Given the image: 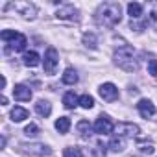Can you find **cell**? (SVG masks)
I'll return each mask as SVG.
<instances>
[{"instance_id":"cell-1","label":"cell","mask_w":157,"mask_h":157,"mask_svg":"<svg viewBox=\"0 0 157 157\" xmlns=\"http://www.w3.org/2000/svg\"><path fill=\"white\" fill-rule=\"evenodd\" d=\"M94 19H96V24L98 26H104V28H113L120 22L122 19V8L118 2H105L102 4L96 13H94Z\"/></svg>"},{"instance_id":"cell-2","label":"cell","mask_w":157,"mask_h":157,"mask_svg":"<svg viewBox=\"0 0 157 157\" xmlns=\"http://www.w3.org/2000/svg\"><path fill=\"white\" fill-rule=\"evenodd\" d=\"M115 65L120 67L122 70L126 72H135L139 68V63L135 59V54H133V48L131 46H120L115 50Z\"/></svg>"},{"instance_id":"cell-3","label":"cell","mask_w":157,"mask_h":157,"mask_svg":"<svg viewBox=\"0 0 157 157\" xmlns=\"http://www.w3.org/2000/svg\"><path fill=\"white\" fill-rule=\"evenodd\" d=\"M0 37H2V41L10 46V50H13V52H22L24 48H26V44H28V39L22 35V33H19V32H15V30H4L2 33H0Z\"/></svg>"},{"instance_id":"cell-4","label":"cell","mask_w":157,"mask_h":157,"mask_svg":"<svg viewBox=\"0 0 157 157\" xmlns=\"http://www.w3.org/2000/svg\"><path fill=\"white\" fill-rule=\"evenodd\" d=\"M44 72L46 74H54L56 72V68H57V65H59V54H57V50L54 48V46H50L48 50H46V54H44Z\"/></svg>"},{"instance_id":"cell-5","label":"cell","mask_w":157,"mask_h":157,"mask_svg":"<svg viewBox=\"0 0 157 157\" xmlns=\"http://www.w3.org/2000/svg\"><path fill=\"white\" fill-rule=\"evenodd\" d=\"M56 17H57L59 21L78 22V21H80V11H78V10L72 6V4H67V6H63V8H59V10H57Z\"/></svg>"},{"instance_id":"cell-6","label":"cell","mask_w":157,"mask_h":157,"mask_svg":"<svg viewBox=\"0 0 157 157\" xmlns=\"http://www.w3.org/2000/svg\"><path fill=\"white\" fill-rule=\"evenodd\" d=\"M93 128H94V133H98V135H109L115 129V126H113V122L107 115H100Z\"/></svg>"},{"instance_id":"cell-7","label":"cell","mask_w":157,"mask_h":157,"mask_svg":"<svg viewBox=\"0 0 157 157\" xmlns=\"http://www.w3.org/2000/svg\"><path fill=\"white\" fill-rule=\"evenodd\" d=\"M115 131H117L118 137L128 139V137H135V135H139L140 129H139L137 124H131V122H120V124L115 128Z\"/></svg>"},{"instance_id":"cell-8","label":"cell","mask_w":157,"mask_h":157,"mask_svg":"<svg viewBox=\"0 0 157 157\" xmlns=\"http://www.w3.org/2000/svg\"><path fill=\"white\" fill-rule=\"evenodd\" d=\"M98 94H100L105 102H115V100L118 98V89H117V85H113V83H102L100 89H98Z\"/></svg>"},{"instance_id":"cell-9","label":"cell","mask_w":157,"mask_h":157,"mask_svg":"<svg viewBox=\"0 0 157 157\" xmlns=\"http://www.w3.org/2000/svg\"><path fill=\"white\" fill-rule=\"evenodd\" d=\"M24 19H33L35 17V13H37V10H35V6L33 4H30V2H17V4H11Z\"/></svg>"},{"instance_id":"cell-10","label":"cell","mask_w":157,"mask_h":157,"mask_svg":"<svg viewBox=\"0 0 157 157\" xmlns=\"http://www.w3.org/2000/svg\"><path fill=\"white\" fill-rule=\"evenodd\" d=\"M137 109H139L140 117H144V118H150V117H153V115H155V105H153L150 100H146V98L139 100Z\"/></svg>"},{"instance_id":"cell-11","label":"cell","mask_w":157,"mask_h":157,"mask_svg":"<svg viewBox=\"0 0 157 157\" xmlns=\"http://www.w3.org/2000/svg\"><path fill=\"white\" fill-rule=\"evenodd\" d=\"M13 96H15V100H19V102H30V100H32V89L26 87V85H15Z\"/></svg>"},{"instance_id":"cell-12","label":"cell","mask_w":157,"mask_h":157,"mask_svg":"<svg viewBox=\"0 0 157 157\" xmlns=\"http://www.w3.org/2000/svg\"><path fill=\"white\" fill-rule=\"evenodd\" d=\"M28 115H30V113H28L24 107L15 105V107L11 109V115H10V117H11V120H13V122H22V120H26V118H28Z\"/></svg>"},{"instance_id":"cell-13","label":"cell","mask_w":157,"mask_h":157,"mask_svg":"<svg viewBox=\"0 0 157 157\" xmlns=\"http://www.w3.org/2000/svg\"><path fill=\"white\" fill-rule=\"evenodd\" d=\"M78 104H80V100H78V96H76L72 91H68V93L63 94V105H65L67 109H74Z\"/></svg>"},{"instance_id":"cell-14","label":"cell","mask_w":157,"mask_h":157,"mask_svg":"<svg viewBox=\"0 0 157 157\" xmlns=\"http://www.w3.org/2000/svg\"><path fill=\"white\" fill-rule=\"evenodd\" d=\"M35 111H37L41 117H48V115L52 113V104H50L48 100H39V102L35 104Z\"/></svg>"},{"instance_id":"cell-15","label":"cell","mask_w":157,"mask_h":157,"mask_svg":"<svg viewBox=\"0 0 157 157\" xmlns=\"http://www.w3.org/2000/svg\"><path fill=\"white\" fill-rule=\"evenodd\" d=\"M128 13H129L131 21L140 19V15H142V4H139V2H129V4H128Z\"/></svg>"},{"instance_id":"cell-16","label":"cell","mask_w":157,"mask_h":157,"mask_svg":"<svg viewBox=\"0 0 157 157\" xmlns=\"http://www.w3.org/2000/svg\"><path fill=\"white\" fill-rule=\"evenodd\" d=\"M76 128H78V131H80V135H82L83 139H89V137H91V131L94 129V128L89 124V120H80Z\"/></svg>"},{"instance_id":"cell-17","label":"cell","mask_w":157,"mask_h":157,"mask_svg":"<svg viewBox=\"0 0 157 157\" xmlns=\"http://www.w3.org/2000/svg\"><path fill=\"white\" fill-rule=\"evenodd\" d=\"M78 82V72L74 70V68H65V72H63V83H67V85H74Z\"/></svg>"},{"instance_id":"cell-18","label":"cell","mask_w":157,"mask_h":157,"mask_svg":"<svg viewBox=\"0 0 157 157\" xmlns=\"http://www.w3.org/2000/svg\"><path fill=\"white\" fill-rule=\"evenodd\" d=\"M109 148H111V151H122V150L126 148V139L115 135V137L111 139V142H109Z\"/></svg>"},{"instance_id":"cell-19","label":"cell","mask_w":157,"mask_h":157,"mask_svg":"<svg viewBox=\"0 0 157 157\" xmlns=\"http://www.w3.org/2000/svg\"><path fill=\"white\" fill-rule=\"evenodd\" d=\"M56 129H57L59 133H67V131L70 129V118H68V117H59V118L56 120Z\"/></svg>"},{"instance_id":"cell-20","label":"cell","mask_w":157,"mask_h":157,"mask_svg":"<svg viewBox=\"0 0 157 157\" xmlns=\"http://www.w3.org/2000/svg\"><path fill=\"white\" fill-rule=\"evenodd\" d=\"M22 59H24L26 67H37L39 65V54L37 52H26Z\"/></svg>"},{"instance_id":"cell-21","label":"cell","mask_w":157,"mask_h":157,"mask_svg":"<svg viewBox=\"0 0 157 157\" xmlns=\"http://www.w3.org/2000/svg\"><path fill=\"white\" fill-rule=\"evenodd\" d=\"M80 105H82L83 109H93V107H94V98H93L91 94H83V96L80 98Z\"/></svg>"},{"instance_id":"cell-22","label":"cell","mask_w":157,"mask_h":157,"mask_svg":"<svg viewBox=\"0 0 157 157\" xmlns=\"http://www.w3.org/2000/svg\"><path fill=\"white\" fill-rule=\"evenodd\" d=\"M63 157H82V150L74 146H67L63 150Z\"/></svg>"},{"instance_id":"cell-23","label":"cell","mask_w":157,"mask_h":157,"mask_svg":"<svg viewBox=\"0 0 157 157\" xmlns=\"http://www.w3.org/2000/svg\"><path fill=\"white\" fill-rule=\"evenodd\" d=\"M83 44L94 50V48H96V35H94V33H85V35H83Z\"/></svg>"},{"instance_id":"cell-24","label":"cell","mask_w":157,"mask_h":157,"mask_svg":"<svg viewBox=\"0 0 157 157\" xmlns=\"http://www.w3.org/2000/svg\"><path fill=\"white\" fill-rule=\"evenodd\" d=\"M148 22L151 24V26H155L157 28V2L151 6V10H150V15H148Z\"/></svg>"},{"instance_id":"cell-25","label":"cell","mask_w":157,"mask_h":157,"mask_svg":"<svg viewBox=\"0 0 157 157\" xmlns=\"http://www.w3.org/2000/svg\"><path fill=\"white\" fill-rule=\"evenodd\" d=\"M24 133H26L28 137H35V135L39 133V128H37V124H28V126H26V129H24Z\"/></svg>"},{"instance_id":"cell-26","label":"cell","mask_w":157,"mask_h":157,"mask_svg":"<svg viewBox=\"0 0 157 157\" xmlns=\"http://www.w3.org/2000/svg\"><path fill=\"white\" fill-rule=\"evenodd\" d=\"M148 74H151L153 78H157V59H150L148 61Z\"/></svg>"},{"instance_id":"cell-27","label":"cell","mask_w":157,"mask_h":157,"mask_svg":"<svg viewBox=\"0 0 157 157\" xmlns=\"http://www.w3.org/2000/svg\"><path fill=\"white\" fill-rule=\"evenodd\" d=\"M140 150H142V153H148V155H151L155 148H153L151 144H142V146H140Z\"/></svg>"},{"instance_id":"cell-28","label":"cell","mask_w":157,"mask_h":157,"mask_svg":"<svg viewBox=\"0 0 157 157\" xmlns=\"http://www.w3.org/2000/svg\"><path fill=\"white\" fill-rule=\"evenodd\" d=\"M0 102H2V105H6V104H8V98H6V96H2V98H0Z\"/></svg>"}]
</instances>
